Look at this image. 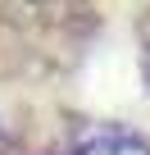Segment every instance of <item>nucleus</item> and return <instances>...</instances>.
<instances>
[{
  "instance_id": "1",
  "label": "nucleus",
  "mask_w": 150,
  "mask_h": 155,
  "mask_svg": "<svg viewBox=\"0 0 150 155\" xmlns=\"http://www.w3.org/2000/svg\"><path fill=\"white\" fill-rule=\"evenodd\" d=\"M78 155H150V146L136 141V137H100V141L82 146Z\"/></svg>"
}]
</instances>
